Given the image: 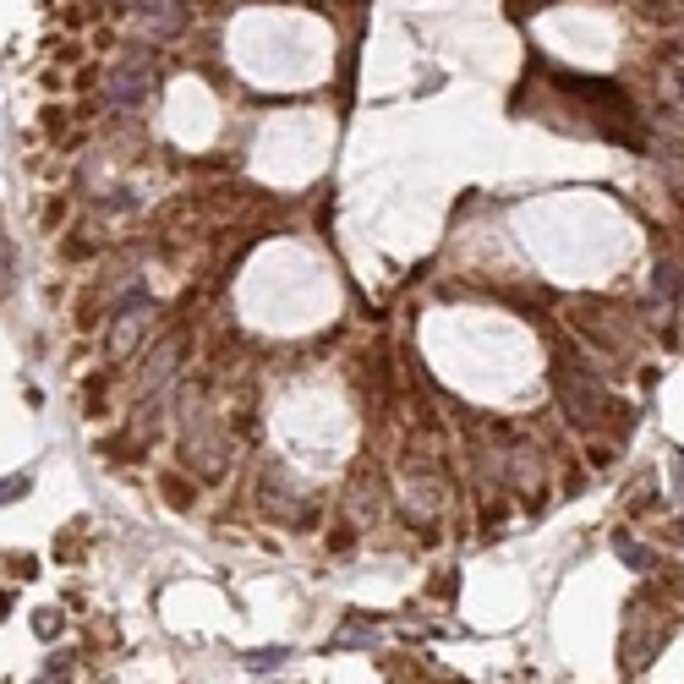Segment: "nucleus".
Masks as SVG:
<instances>
[{"mask_svg": "<svg viewBox=\"0 0 684 684\" xmlns=\"http://www.w3.org/2000/svg\"><path fill=\"white\" fill-rule=\"evenodd\" d=\"M66 674H72V652H55L50 668L39 674V684H66Z\"/></svg>", "mask_w": 684, "mask_h": 684, "instance_id": "obj_1", "label": "nucleus"}, {"mask_svg": "<svg viewBox=\"0 0 684 684\" xmlns=\"http://www.w3.org/2000/svg\"><path fill=\"white\" fill-rule=\"evenodd\" d=\"M285 663V652H252L247 657V668H280Z\"/></svg>", "mask_w": 684, "mask_h": 684, "instance_id": "obj_2", "label": "nucleus"}, {"mask_svg": "<svg viewBox=\"0 0 684 684\" xmlns=\"http://www.w3.org/2000/svg\"><path fill=\"white\" fill-rule=\"evenodd\" d=\"M33 624H39V635H55V630H61V613H39Z\"/></svg>", "mask_w": 684, "mask_h": 684, "instance_id": "obj_3", "label": "nucleus"}, {"mask_svg": "<svg viewBox=\"0 0 684 684\" xmlns=\"http://www.w3.org/2000/svg\"><path fill=\"white\" fill-rule=\"evenodd\" d=\"M17 493H28V477H17V482H0V504H6V498H17Z\"/></svg>", "mask_w": 684, "mask_h": 684, "instance_id": "obj_4", "label": "nucleus"}]
</instances>
